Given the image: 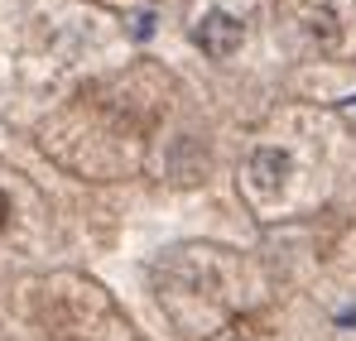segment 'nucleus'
I'll use <instances>...</instances> for the list:
<instances>
[{
	"label": "nucleus",
	"mask_w": 356,
	"mask_h": 341,
	"mask_svg": "<svg viewBox=\"0 0 356 341\" xmlns=\"http://www.w3.org/2000/svg\"><path fill=\"white\" fill-rule=\"evenodd\" d=\"M193 44L207 58H232L241 49V19L227 15V10H207L197 19V29H193Z\"/></svg>",
	"instance_id": "obj_1"
},
{
	"label": "nucleus",
	"mask_w": 356,
	"mask_h": 341,
	"mask_svg": "<svg viewBox=\"0 0 356 341\" xmlns=\"http://www.w3.org/2000/svg\"><path fill=\"white\" fill-rule=\"evenodd\" d=\"M289 173H294L289 149H255V154H250V178H255V188H260V192H275Z\"/></svg>",
	"instance_id": "obj_2"
},
{
	"label": "nucleus",
	"mask_w": 356,
	"mask_h": 341,
	"mask_svg": "<svg viewBox=\"0 0 356 341\" xmlns=\"http://www.w3.org/2000/svg\"><path fill=\"white\" fill-rule=\"evenodd\" d=\"M308 34H313V39H323V44H332V39H337V15H332V10L308 15Z\"/></svg>",
	"instance_id": "obj_3"
},
{
	"label": "nucleus",
	"mask_w": 356,
	"mask_h": 341,
	"mask_svg": "<svg viewBox=\"0 0 356 341\" xmlns=\"http://www.w3.org/2000/svg\"><path fill=\"white\" fill-rule=\"evenodd\" d=\"M149 34H154V15H140L135 19V39H149Z\"/></svg>",
	"instance_id": "obj_4"
},
{
	"label": "nucleus",
	"mask_w": 356,
	"mask_h": 341,
	"mask_svg": "<svg viewBox=\"0 0 356 341\" xmlns=\"http://www.w3.org/2000/svg\"><path fill=\"white\" fill-rule=\"evenodd\" d=\"M5 222H10V197L0 192V226H5Z\"/></svg>",
	"instance_id": "obj_5"
}]
</instances>
